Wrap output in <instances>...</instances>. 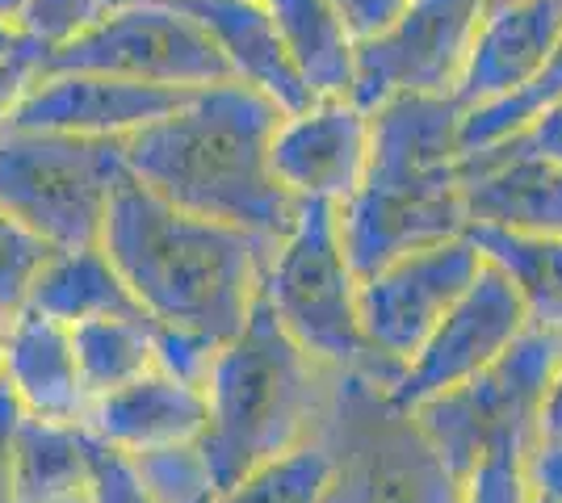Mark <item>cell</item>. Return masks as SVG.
<instances>
[{"label":"cell","instance_id":"1f68e13d","mask_svg":"<svg viewBox=\"0 0 562 503\" xmlns=\"http://www.w3.org/2000/svg\"><path fill=\"white\" fill-rule=\"evenodd\" d=\"M89 503H156L139 482L126 454H114L93 441V466H89Z\"/></svg>","mask_w":562,"mask_h":503},{"label":"cell","instance_id":"836d02e7","mask_svg":"<svg viewBox=\"0 0 562 503\" xmlns=\"http://www.w3.org/2000/svg\"><path fill=\"white\" fill-rule=\"evenodd\" d=\"M328 4L336 9V18L345 22L357 47L382 38L398 22V13L407 9V0H328Z\"/></svg>","mask_w":562,"mask_h":503},{"label":"cell","instance_id":"7c38bea8","mask_svg":"<svg viewBox=\"0 0 562 503\" xmlns=\"http://www.w3.org/2000/svg\"><path fill=\"white\" fill-rule=\"evenodd\" d=\"M467 231L470 218L462 202V181H446V185L361 181V190L345 206H336V240L357 282L395 264L398 256L462 240Z\"/></svg>","mask_w":562,"mask_h":503},{"label":"cell","instance_id":"f546056e","mask_svg":"<svg viewBox=\"0 0 562 503\" xmlns=\"http://www.w3.org/2000/svg\"><path fill=\"white\" fill-rule=\"evenodd\" d=\"M50 248L34 240L22 222L0 210V311L13 315L25 302V289L34 282V273L43 268Z\"/></svg>","mask_w":562,"mask_h":503},{"label":"cell","instance_id":"6da1fadb","mask_svg":"<svg viewBox=\"0 0 562 503\" xmlns=\"http://www.w3.org/2000/svg\"><path fill=\"white\" fill-rule=\"evenodd\" d=\"M281 110L248 84H214L122 144L126 172L177 210L227 222L278 252L294 231L299 202L269 172V139Z\"/></svg>","mask_w":562,"mask_h":503},{"label":"cell","instance_id":"d6a6232c","mask_svg":"<svg viewBox=\"0 0 562 503\" xmlns=\"http://www.w3.org/2000/svg\"><path fill=\"white\" fill-rule=\"evenodd\" d=\"M520 461L516 454H492L483 466H474V475L462 482V503H525L529 500V487L520 475Z\"/></svg>","mask_w":562,"mask_h":503},{"label":"cell","instance_id":"2e32d148","mask_svg":"<svg viewBox=\"0 0 562 503\" xmlns=\"http://www.w3.org/2000/svg\"><path fill=\"white\" fill-rule=\"evenodd\" d=\"M562 38V0H520V4H487L474 30L467 68L458 76L453 101L462 110H479L520 93L546 68Z\"/></svg>","mask_w":562,"mask_h":503},{"label":"cell","instance_id":"5bb4252c","mask_svg":"<svg viewBox=\"0 0 562 503\" xmlns=\"http://www.w3.org/2000/svg\"><path fill=\"white\" fill-rule=\"evenodd\" d=\"M370 114L352 101H311L281 114L269 139V172L285 197L345 206L366 181Z\"/></svg>","mask_w":562,"mask_h":503},{"label":"cell","instance_id":"8992f818","mask_svg":"<svg viewBox=\"0 0 562 503\" xmlns=\"http://www.w3.org/2000/svg\"><path fill=\"white\" fill-rule=\"evenodd\" d=\"M122 172V144L0 126V210L50 252L101 240Z\"/></svg>","mask_w":562,"mask_h":503},{"label":"cell","instance_id":"4316f807","mask_svg":"<svg viewBox=\"0 0 562 503\" xmlns=\"http://www.w3.org/2000/svg\"><path fill=\"white\" fill-rule=\"evenodd\" d=\"M559 101H562V38L559 47H554V55L546 59V68L520 93L492 101V105H479V110H467V118H462V156L508 139L525 122L538 118L541 110H550Z\"/></svg>","mask_w":562,"mask_h":503},{"label":"cell","instance_id":"e575fe53","mask_svg":"<svg viewBox=\"0 0 562 503\" xmlns=\"http://www.w3.org/2000/svg\"><path fill=\"white\" fill-rule=\"evenodd\" d=\"M520 475L533 495L562 503V445H533L520 461Z\"/></svg>","mask_w":562,"mask_h":503},{"label":"cell","instance_id":"60d3db41","mask_svg":"<svg viewBox=\"0 0 562 503\" xmlns=\"http://www.w3.org/2000/svg\"><path fill=\"white\" fill-rule=\"evenodd\" d=\"M525 503H554V500H541V495H533V491H529V500Z\"/></svg>","mask_w":562,"mask_h":503},{"label":"cell","instance_id":"30bf717a","mask_svg":"<svg viewBox=\"0 0 562 503\" xmlns=\"http://www.w3.org/2000/svg\"><path fill=\"white\" fill-rule=\"evenodd\" d=\"M525 328H529V311L516 282L492 261H483L479 277L453 302L441 328L403 365L398 382L386 390V403L395 411H416L424 399L479 378L525 335Z\"/></svg>","mask_w":562,"mask_h":503},{"label":"cell","instance_id":"4fadbf2b","mask_svg":"<svg viewBox=\"0 0 562 503\" xmlns=\"http://www.w3.org/2000/svg\"><path fill=\"white\" fill-rule=\"evenodd\" d=\"M181 89H151L135 80L97 72H38L4 126L18 130H47L71 139H105L126 144L151 122L168 118L186 105Z\"/></svg>","mask_w":562,"mask_h":503},{"label":"cell","instance_id":"3957f363","mask_svg":"<svg viewBox=\"0 0 562 503\" xmlns=\"http://www.w3.org/2000/svg\"><path fill=\"white\" fill-rule=\"evenodd\" d=\"M336 382L340 378L306 357L278 328L265 298H257L244 332L214 353L202 382L206 432L198 454L211 470L214 491L306 445L324 428Z\"/></svg>","mask_w":562,"mask_h":503},{"label":"cell","instance_id":"d4e9b609","mask_svg":"<svg viewBox=\"0 0 562 503\" xmlns=\"http://www.w3.org/2000/svg\"><path fill=\"white\" fill-rule=\"evenodd\" d=\"M467 240L513 277L533 328L562 332V240H529L495 227H470Z\"/></svg>","mask_w":562,"mask_h":503},{"label":"cell","instance_id":"b9f144b4","mask_svg":"<svg viewBox=\"0 0 562 503\" xmlns=\"http://www.w3.org/2000/svg\"><path fill=\"white\" fill-rule=\"evenodd\" d=\"M487 4H520V0H487Z\"/></svg>","mask_w":562,"mask_h":503},{"label":"cell","instance_id":"d590c367","mask_svg":"<svg viewBox=\"0 0 562 503\" xmlns=\"http://www.w3.org/2000/svg\"><path fill=\"white\" fill-rule=\"evenodd\" d=\"M533 445H562V357L550 374V382H546V395H541Z\"/></svg>","mask_w":562,"mask_h":503},{"label":"cell","instance_id":"74e56055","mask_svg":"<svg viewBox=\"0 0 562 503\" xmlns=\"http://www.w3.org/2000/svg\"><path fill=\"white\" fill-rule=\"evenodd\" d=\"M38 55H25V59H18V64H4L0 68V126L9 122V114H13V105L22 101V93L30 89V80L38 76Z\"/></svg>","mask_w":562,"mask_h":503},{"label":"cell","instance_id":"7402d4cb","mask_svg":"<svg viewBox=\"0 0 562 503\" xmlns=\"http://www.w3.org/2000/svg\"><path fill=\"white\" fill-rule=\"evenodd\" d=\"M22 307L47 315L64 328H80V323L105 319V315H143L139 302L131 298V289L122 286L110 256L97 243L50 252L25 289Z\"/></svg>","mask_w":562,"mask_h":503},{"label":"cell","instance_id":"ab89813d","mask_svg":"<svg viewBox=\"0 0 562 503\" xmlns=\"http://www.w3.org/2000/svg\"><path fill=\"white\" fill-rule=\"evenodd\" d=\"M4 323H9V315L0 311V386H4Z\"/></svg>","mask_w":562,"mask_h":503},{"label":"cell","instance_id":"cb8c5ba5","mask_svg":"<svg viewBox=\"0 0 562 503\" xmlns=\"http://www.w3.org/2000/svg\"><path fill=\"white\" fill-rule=\"evenodd\" d=\"M68 332L89 403L156 369V323L147 315H105Z\"/></svg>","mask_w":562,"mask_h":503},{"label":"cell","instance_id":"ac0fdd59","mask_svg":"<svg viewBox=\"0 0 562 503\" xmlns=\"http://www.w3.org/2000/svg\"><path fill=\"white\" fill-rule=\"evenodd\" d=\"M4 395L25 420L85 424L89 395L80 386L71 332L47 315L18 307L4 323Z\"/></svg>","mask_w":562,"mask_h":503},{"label":"cell","instance_id":"83f0119b","mask_svg":"<svg viewBox=\"0 0 562 503\" xmlns=\"http://www.w3.org/2000/svg\"><path fill=\"white\" fill-rule=\"evenodd\" d=\"M122 4H131V0H25L18 13V30L47 55V50L68 47L71 38L89 34Z\"/></svg>","mask_w":562,"mask_h":503},{"label":"cell","instance_id":"ba28073f","mask_svg":"<svg viewBox=\"0 0 562 503\" xmlns=\"http://www.w3.org/2000/svg\"><path fill=\"white\" fill-rule=\"evenodd\" d=\"M38 72H97L151 89H181V93L232 80L211 34L172 0L122 4L89 34L71 38L68 47L47 50Z\"/></svg>","mask_w":562,"mask_h":503},{"label":"cell","instance_id":"f35d334b","mask_svg":"<svg viewBox=\"0 0 562 503\" xmlns=\"http://www.w3.org/2000/svg\"><path fill=\"white\" fill-rule=\"evenodd\" d=\"M25 55H38V59H43V50L25 38L22 30H18V22L0 18V68H4V64H18Z\"/></svg>","mask_w":562,"mask_h":503},{"label":"cell","instance_id":"9c48e42d","mask_svg":"<svg viewBox=\"0 0 562 503\" xmlns=\"http://www.w3.org/2000/svg\"><path fill=\"white\" fill-rule=\"evenodd\" d=\"M487 0H407L398 22L357 47L352 105L366 114L395 93L453 96Z\"/></svg>","mask_w":562,"mask_h":503},{"label":"cell","instance_id":"e0dca14e","mask_svg":"<svg viewBox=\"0 0 562 503\" xmlns=\"http://www.w3.org/2000/svg\"><path fill=\"white\" fill-rule=\"evenodd\" d=\"M80 428L97 445L126 457L186 449V445H198L206 432V395L202 386L181 382L156 365L122 390L89 403Z\"/></svg>","mask_w":562,"mask_h":503},{"label":"cell","instance_id":"603a6c76","mask_svg":"<svg viewBox=\"0 0 562 503\" xmlns=\"http://www.w3.org/2000/svg\"><path fill=\"white\" fill-rule=\"evenodd\" d=\"M93 436L80 424L18 420L13 432V503H59L89 491Z\"/></svg>","mask_w":562,"mask_h":503},{"label":"cell","instance_id":"5b68a950","mask_svg":"<svg viewBox=\"0 0 562 503\" xmlns=\"http://www.w3.org/2000/svg\"><path fill=\"white\" fill-rule=\"evenodd\" d=\"M562 357V332L525 328L504 357L487 365L479 378L424 399L412 415L428 449L446 461L458 482L474 475L492 454L525 457L533 449V424L546 382Z\"/></svg>","mask_w":562,"mask_h":503},{"label":"cell","instance_id":"9a60e30c","mask_svg":"<svg viewBox=\"0 0 562 503\" xmlns=\"http://www.w3.org/2000/svg\"><path fill=\"white\" fill-rule=\"evenodd\" d=\"M462 118L453 96L395 93L370 110V160L374 185H437L462 176Z\"/></svg>","mask_w":562,"mask_h":503},{"label":"cell","instance_id":"8fae6325","mask_svg":"<svg viewBox=\"0 0 562 503\" xmlns=\"http://www.w3.org/2000/svg\"><path fill=\"white\" fill-rule=\"evenodd\" d=\"M479 268H483V256L462 236V240L398 256L395 264L370 273L357 286V311H361V332L370 340V348L403 369L424 348V340L441 328V319L467 294Z\"/></svg>","mask_w":562,"mask_h":503},{"label":"cell","instance_id":"44dd1931","mask_svg":"<svg viewBox=\"0 0 562 503\" xmlns=\"http://www.w3.org/2000/svg\"><path fill=\"white\" fill-rule=\"evenodd\" d=\"M311 101H352L357 43L328 0H260Z\"/></svg>","mask_w":562,"mask_h":503},{"label":"cell","instance_id":"d6986e66","mask_svg":"<svg viewBox=\"0 0 562 503\" xmlns=\"http://www.w3.org/2000/svg\"><path fill=\"white\" fill-rule=\"evenodd\" d=\"M172 4L211 34L235 84H248L260 96H269L281 114L311 105V96L281 50L273 18L260 0H172Z\"/></svg>","mask_w":562,"mask_h":503},{"label":"cell","instance_id":"52a82bcc","mask_svg":"<svg viewBox=\"0 0 562 503\" xmlns=\"http://www.w3.org/2000/svg\"><path fill=\"white\" fill-rule=\"evenodd\" d=\"M319 436L331 449L324 503H462V482L428 449L407 411L366 378H340Z\"/></svg>","mask_w":562,"mask_h":503},{"label":"cell","instance_id":"8d00e7d4","mask_svg":"<svg viewBox=\"0 0 562 503\" xmlns=\"http://www.w3.org/2000/svg\"><path fill=\"white\" fill-rule=\"evenodd\" d=\"M22 411L0 386V503H13V432Z\"/></svg>","mask_w":562,"mask_h":503},{"label":"cell","instance_id":"484cf974","mask_svg":"<svg viewBox=\"0 0 562 503\" xmlns=\"http://www.w3.org/2000/svg\"><path fill=\"white\" fill-rule=\"evenodd\" d=\"M331 487V449L315 432L306 445L248 470L239 482L214 491L211 503H324Z\"/></svg>","mask_w":562,"mask_h":503},{"label":"cell","instance_id":"277c9868","mask_svg":"<svg viewBox=\"0 0 562 503\" xmlns=\"http://www.w3.org/2000/svg\"><path fill=\"white\" fill-rule=\"evenodd\" d=\"M357 277L336 240V210L324 202H303L294 231L278 243L265 268L260 298L278 328L315 365L336 378H366L391 390L398 382L395 361L378 357L361 332Z\"/></svg>","mask_w":562,"mask_h":503},{"label":"cell","instance_id":"ffe728a7","mask_svg":"<svg viewBox=\"0 0 562 503\" xmlns=\"http://www.w3.org/2000/svg\"><path fill=\"white\" fill-rule=\"evenodd\" d=\"M462 202L470 227H495L529 240H562L559 164L462 156Z\"/></svg>","mask_w":562,"mask_h":503},{"label":"cell","instance_id":"4dcf8cb0","mask_svg":"<svg viewBox=\"0 0 562 503\" xmlns=\"http://www.w3.org/2000/svg\"><path fill=\"white\" fill-rule=\"evenodd\" d=\"M470 156L474 160H541V164L562 168V101L541 110L538 118H529L516 135L483 151H470Z\"/></svg>","mask_w":562,"mask_h":503},{"label":"cell","instance_id":"f1b7e54d","mask_svg":"<svg viewBox=\"0 0 562 503\" xmlns=\"http://www.w3.org/2000/svg\"><path fill=\"white\" fill-rule=\"evenodd\" d=\"M135 475L147 487V495L156 503H211L214 482L206 461L198 454V445L186 449H160V454L131 457Z\"/></svg>","mask_w":562,"mask_h":503},{"label":"cell","instance_id":"7a4b0ae2","mask_svg":"<svg viewBox=\"0 0 562 503\" xmlns=\"http://www.w3.org/2000/svg\"><path fill=\"white\" fill-rule=\"evenodd\" d=\"M97 248L156 328L227 344L257 307L273 248L227 222L177 210L122 172Z\"/></svg>","mask_w":562,"mask_h":503}]
</instances>
